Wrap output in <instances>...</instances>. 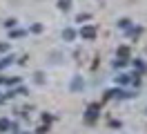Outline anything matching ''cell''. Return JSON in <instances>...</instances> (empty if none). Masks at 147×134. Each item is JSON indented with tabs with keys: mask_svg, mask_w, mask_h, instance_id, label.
I'll list each match as a JSON object with an SVG mask.
<instances>
[{
	"mask_svg": "<svg viewBox=\"0 0 147 134\" xmlns=\"http://www.w3.org/2000/svg\"><path fill=\"white\" fill-rule=\"evenodd\" d=\"M96 112H98V105H89V110H87V121H94V118H96Z\"/></svg>",
	"mask_w": 147,
	"mask_h": 134,
	"instance_id": "obj_2",
	"label": "cell"
},
{
	"mask_svg": "<svg viewBox=\"0 0 147 134\" xmlns=\"http://www.w3.org/2000/svg\"><path fill=\"white\" fill-rule=\"evenodd\" d=\"M80 36H83L85 40H92V38H96V29H94V27H83V29H80Z\"/></svg>",
	"mask_w": 147,
	"mask_h": 134,
	"instance_id": "obj_1",
	"label": "cell"
},
{
	"mask_svg": "<svg viewBox=\"0 0 147 134\" xmlns=\"http://www.w3.org/2000/svg\"><path fill=\"white\" fill-rule=\"evenodd\" d=\"M80 87H83V83H80V78L76 76V78H74V83H71V89L76 92V89H80Z\"/></svg>",
	"mask_w": 147,
	"mask_h": 134,
	"instance_id": "obj_6",
	"label": "cell"
},
{
	"mask_svg": "<svg viewBox=\"0 0 147 134\" xmlns=\"http://www.w3.org/2000/svg\"><path fill=\"white\" fill-rule=\"evenodd\" d=\"M74 36H76L74 29H65V31H63V38H65V40H74Z\"/></svg>",
	"mask_w": 147,
	"mask_h": 134,
	"instance_id": "obj_3",
	"label": "cell"
},
{
	"mask_svg": "<svg viewBox=\"0 0 147 134\" xmlns=\"http://www.w3.org/2000/svg\"><path fill=\"white\" fill-rule=\"evenodd\" d=\"M69 5H71V2H69V0H60V2H58V7H60V9H65V11H67V9H69Z\"/></svg>",
	"mask_w": 147,
	"mask_h": 134,
	"instance_id": "obj_7",
	"label": "cell"
},
{
	"mask_svg": "<svg viewBox=\"0 0 147 134\" xmlns=\"http://www.w3.org/2000/svg\"><path fill=\"white\" fill-rule=\"evenodd\" d=\"M83 20H89V14H80L78 16V22H83Z\"/></svg>",
	"mask_w": 147,
	"mask_h": 134,
	"instance_id": "obj_10",
	"label": "cell"
},
{
	"mask_svg": "<svg viewBox=\"0 0 147 134\" xmlns=\"http://www.w3.org/2000/svg\"><path fill=\"white\" fill-rule=\"evenodd\" d=\"M20 36H25V31H13V34H11V38H20Z\"/></svg>",
	"mask_w": 147,
	"mask_h": 134,
	"instance_id": "obj_11",
	"label": "cell"
},
{
	"mask_svg": "<svg viewBox=\"0 0 147 134\" xmlns=\"http://www.w3.org/2000/svg\"><path fill=\"white\" fill-rule=\"evenodd\" d=\"M109 96H118V98H123V96H127V94H125L123 89H111V92H109Z\"/></svg>",
	"mask_w": 147,
	"mask_h": 134,
	"instance_id": "obj_5",
	"label": "cell"
},
{
	"mask_svg": "<svg viewBox=\"0 0 147 134\" xmlns=\"http://www.w3.org/2000/svg\"><path fill=\"white\" fill-rule=\"evenodd\" d=\"M118 54H120V56H123V61H125V56H127V54H129V49H127V47H120V49H118Z\"/></svg>",
	"mask_w": 147,
	"mask_h": 134,
	"instance_id": "obj_9",
	"label": "cell"
},
{
	"mask_svg": "<svg viewBox=\"0 0 147 134\" xmlns=\"http://www.w3.org/2000/svg\"><path fill=\"white\" fill-rule=\"evenodd\" d=\"M11 61H13V58H11V56H7V58H5V61H0V69H2V67H7V65H9Z\"/></svg>",
	"mask_w": 147,
	"mask_h": 134,
	"instance_id": "obj_8",
	"label": "cell"
},
{
	"mask_svg": "<svg viewBox=\"0 0 147 134\" xmlns=\"http://www.w3.org/2000/svg\"><path fill=\"white\" fill-rule=\"evenodd\" d=\"M9 127H11V123L7 121V118H0V132H7Z\"/></svg>",
	"mask_w": 147,
	"mask_h": 134,
	"instance_id": "obj_4",
	"label": "cell"
}]
</instances>
